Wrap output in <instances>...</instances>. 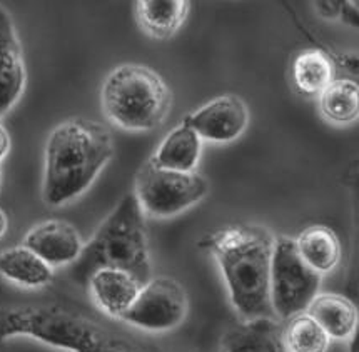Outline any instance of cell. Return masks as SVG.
<instances>
[{"mask_svg": "<svg viewBox=\"0 0 359 352\" xmlns=\"http://www.w3.org/2000/svg\"><path fill=\"white\" fill-rule=\"evenodd\" d=\"M114 156V140L100 122L74 117L50 132L46 144L42 197L60 208L81 197Z\"/></svg>", "mask_w": 359, "mask_h": 352, "instance_id": "obj_1", "label": "cell"}, {"mask_svg": "<svg viewBox=\"0 0 359 352\" xmlns=\"http://www.w3.org/2000/svg\"><path fill=\"white\" fill-rule=\"evenodd\" d=\"M274 239L268 229L249 224L224 227L208 239L231 304L243 320L276 319L269 296Z\"/></svg>", "mask_w": 359, "mask_h": 352, "instance_id": "obj_2", "label": "cell"}, {"mask_svg": "<svg viewBox=\"0 0 359 352\" xmlns=\"http://www.w3.org/2000/svg\"><path fill=\"white\" fill-rule=\"evenodd\" d=\"M27 336L69 352H144L129 339L57 304H22L0 309V342Z\"/></svg>", "mask_w": 359, "mask_h": 352, "instance_id": "obj_3", "label": "cell"}, {"mask_svg": "<svg viewBox=\"0 0 359 352\" xmlns=\"http://www.w3.org/2000/svg\"><path fill=\"white\" fill-rule=\"evenodd\" d=\"M99 269L126 271L141 285L152 279L146 219L134 192L122 197L84 244L81 256L72 264L71 277L86 287Z\"/></svg>", "mask_w": 359, "mask_h": 352, "instance_id": "obj_4", "label": "cell"}, {"mask_svg": "<svg viewBox=\"0 0 359 352\" xmlns=\"http://www.w3.org/2000/svg\"><path fill=\"white\" fill-rule=\"evenodd\" d=\"M100 102L114 126L146 132L156 129L168 117L172 94L156 70L141 64H122L104 81Z\"/></svg>", "mask_w": 359, "mask_h": 352, "instance_id": "obj_5", "label": "cell"}, {"mask_svg": "<svg viewBox=\"0 0 359 352\" xmlns=\"http://www.w3.org/2000/svg\"><path fill=\"white\" fill-rule=\"evenodd\" d=\"M209 184L198 172H177L149 159L137 172L134 196L144 215L168 219L182 214L208 196Z\"/></svg>", "mask_w": 359, "mask_h": 352, "instance_id": "obj_6", "label": "cell"}, {"mask_svg": "<svg viewBox=\"0 0 359 352\" xmlns=\"http://www.w3.org/2000/svg\"><path fill=\"white\" fill-rule=\"evenodd\" d=\"M321 277L299 257L292 237H276L269 279L271 307L276 319L284 323L308 309L319 294Z\"/></svg>", "mask_w": 359, "mask_h": 352, "instance_id": "obj_7", "label": "cell"}, {"mask_svg": "<svg viewBox=\"0 0 359 352\" xmlns=\"http://www.w3.org/2000/svg\"><path fill=\"white\" fill-rule=\"evenodd\" d=\"M189 311L187 292L170 277H154L142 285L130 309L121 320L147 332L176 329Z\"/></svg>", "mask_w": 359, "mask_h": 352, "instance_id": "obj_8", "label": "cell"}, {"mask_svg": "<svg viewBox=\"0 0 359 352\" xmlns=\"http://www.w3.org/2000/svg\"><path fill=\"white\" fill-rule=\"evenodd\" d=\"M182 124L189 126L201 139L229 144L248 129V105L238 95H221L189 114Z\"/></svg>", "mask_w": 359, "mask_h": 352, "instance_id": "obj_9", "label": "cell"}, {"mask_svg": "<svg viewBox=\"0 0 359 352\" xmlns=\"http://www.w3.org/2000/svg\"><path fill=\"white\" fill-rule=\"evenodd\" d=\"M24 245L54 267L72 266L84 249L81 232L62 219H47L27 232Z\"/></svg>", "mask_w": 359, "mask_h": 352, "instance_id": "obj_10", "label": "cell"}, {"mask_svg": "<svg viewBox=\"0 0 359 352\" xmlns=\"http://www.w3.org/2000/svg\"><path fill=\"white\" fill-rule=\"evenodd\" d=\"M27 74L14 22L0 4V116L11 111L24 92Z\"/></svg>", "mask_w": 359, "mask_h": 352, "instance_id": "obj_11", "label": "cell"}, {"mask_svg": "<svg viewBox=\"0 0 359 352\" xmlns=\"http://www.w3.org/2000/svg\"><path fill=\"white\" fill-rule=\"evenodd\" d=\"M95 306L109 318L122 319L130 309L142 285L134 276L121 269H99L86 285Z\"/></svg>", "mask_w": 359, "mask_h": 352, "instance_id": "obj_12", "label": "cell"}, {"mask_svg": "<svg viewBox=\"0 0 359 352\" xmlns=\"http://www.w3.org/2000/svg\"><path fill=\"white\" fill-rule=\"evenodd\" d=\"M221 352H284L278 319L243 320L221 339Z\"/></svg>", "mask_w": 359, "mask_h": 352, "instance_id": "obj_13", "label": "cell"}, {"mask_svg": "<svg viewBox=\"0 0 359 352\" xmlns=\"http://www.w3.org/2000/svg\"><path fill=\"white\" fill-rule=\"evenodd\" d=\"M332 341H346L356 332L358 309L351 299L332 292H319L304 311Z\"/></svg>", "mask_w": 359, "mask_h": 352, "instance_id": "obj_14", "label": "cell"}, {"mask_svg": "<svg viewBox=\"0 0 359 352\" xmlns=\"http://www.w3.org/2000/svg\"><path fill=\"white\" fill-rule=\"evenodd\" d=\"M294 245L299 257L316 274H330L341 261V242L332 229L314 224L296 236Z\"/></svg>", "mask_w": 359, "mask_h": 352, "instance_id": "obj_15", "label": "cell"}, {"mask_svg": "<svg viewBox=\"0 0 359 352\" xmlns=\"http://www.w3.org/2000/svg\"><path fill=\"white\" fill-rule=\"evenodd\" d=\"M201 151H203V139L189 126L181 124L165 135L151 161L169 170L196 172Z\"/></svg>", "mask_w": 359, "mask_h": 352, "instance_id": "obj_16", "label": "cell"}, {"mask_svg": "<svg viewBox=\"0 0 359 352\" xmlns=\"http://www.w3.org/2000/svg\"><path fill=\"white\" fill-rule=\"evenodd\" d=\"M0 276L20 287L39 289L54 277V269L24 244L0 252Z\"/></svg>", "mask_w": 359, "mask_h": 352, "instance_id": "obj_17", "label": "cell"}, {"mask_svg": "<svg viewBox=\"0 0 359 352\" xmlns=\"http://www.w3.org/2000/svg\"><path fill=\"white\" fill-rule=\"evenodd\" d=\"M189 6L191 4L184 0H141L135 4V14L147 35L168 39L186 22Z\"/></svg>", "mask_w": 359, "mask_h": 352, "instance_id": "obj_18", "label": "cell"}, {"mask_svg": "<svg viewBox=\"0 0 359 352\" xmlns=\"http://www.w3.org/2000/svg\"><path fill=\"white\" fill-rule=\"evenodd\" d=\"M291 76L299 94L319 97L334 81V62L321 48H306L292 60Z\"/></svg>", "mask_w": 359, "mask_h": 352, "instance_id": "obj_19", "label": "cell"}, {"mask_svg": "<svg viewBox=\"0 0 359 352\" xmlns=\"http://www.w3.org/2000/svg\"><path fill=\"white\" fill-rule=\"evenodd\" d=\"M323 117L334 126H349L358 121L359 89L351 79H334L319 95Z\"/></svg>", "mask_w": 359, "mask_h": 352, "instance_id": "obj_20", "label": "cell"}, {"mask_svg": "<svg viewBox=\"0 0 359 352\" xmlns=\"http://www.w3.org/2000/svg\"><path fill=\"white\" fill-rule=\"evenodd\" d=\"M281 342L284 352H327L331 346L330 336L306 312L284 320Z\"/></svg>", "mask_w": 359, "mask_h": 352, "instance_id": "obj_21", "label": "cell"}, {"mask_svg": "<svg viewBox=\"0 0 359 352\" xmlns=\"http://www.w3.org/2000/svg\"><path fill=\"white\" fill-rule=\"evenodd\" d=\"M316 7L319 8V14L326 19H334L341 12V2H318Z\"/></svg>", "mask_w": 359, "mask_h": 352, "instance_id": "obj_22", "label": "cell"}, {"mask_svg": "<svg viewBox=\"0 0 359 352\" xmlns=\"http://www.w3.org/2000/svg\"><path fill=\"white\" fill-rule=\"evenodd\" d=\"M8 151H11V137H8V132L4 127L2 116H0V162L6 159Z\"/></svg>", "mask_w": 359, "mask_h": 352, "instance_id": "obj_23", "label": "cell"}, {"mask_svg": "<svg viewBox=\"0 0 359 352\" xmlns=\"http://www.w3.org/2000/svg\"><path fill=\"white\" fill-rule=\"evenodd\" d=\"M7 227H8V219H7L6 212L0 209V237H4V234H6Z\"/></svg>", "mask_w": 359, "mask_h": 352, "instance_id": "obj_24", "label": "cell"}, {"mask_svg": "<svg viewBox=\"0 0 359 352\" xmlns=\"http://www.w3.org/2000/svg\"><path fill=\"white\" fill-rule=\"evenodd\" d=\"M349 352H359V349H358V337H356V334H354L353 339H351V346H349Z\"/></svg>", "mask_w": 359, "mask_h": 352, "instance_id": "obj_25", "label": "cell"}]
</instances>
